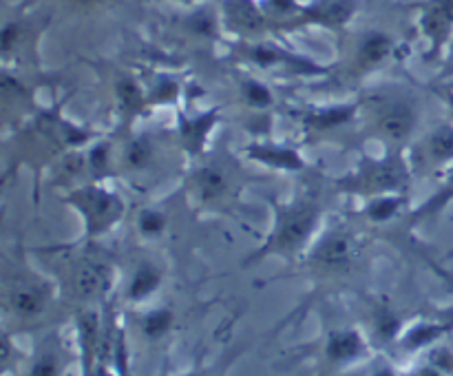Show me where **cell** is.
Listing matches in <instances>:
<instances>
[{
  "instance_id": "23",
  "label": "cell",
  "mask_w": 453,
  "mask_h": 376,
  "mask_svg": "<svg viewBox=\"0 0 453 376\" xmlns=\"http://www.w3.org/2000/svg\"><path fill=\"white\" fill-rule=\"evenodd\" d=\"M159 146L149 133H137L131 135L122 144L119 155H115V166H119V171L128 177H140L146 175L155 168L157 162Z\"/></svg>"
},
{
  "instance_id": "5",
  "label": "cell",
  "mask_w": 453,
  "mask_h": 376,
  "mask_svg": "<svg viewBox=\"0 0 453 376\" xmlns=\"http://www.w3.org/2000/svg\"><path fill=\"white\" fill-rule=\"evenodd\" d=\"M357 100L358 133L385 150H407L423 133V97L411 87L398 82L379 84Z\"/></svg>"
},
{
  "instance_id": "30",
  "label": "cell",
  "mask_w": 453,
  "mask_h": 376,
  "mask_svg": "<svg viewBox=\"0 0 453 376\" xmlns=\"http://www.w3.org/2000/svg\"><path fill=\"white\" fill-rule=\"evenodd\" d=\"M432 88L438 93V97L445 102L447 111H449V119H453V78H438Z\"/></svg>"
},
{
  "instance_id": "28",
  "label": "cell",
  "mask_w": 453,
  "mask_h": 376,
  "mask_svg": "<svg viewBox=\"0 0 453 376\" xmlns=\"http://www.w3.org/2000/svg\"><path fill=\"white\" fill-rule=\"evenodd\" d=\"M171 217L159 206H144L135 215V233L144 243L159 242L168 233Z\"/></svg>"
},
{
  "instance_id": "35",
  "label": "cell",
  "mask_w": 453,
  "mask_h": 376,
  "mask_svg": "<svg viewBox=\"0 0 453 376\" xmlns=\"http://www.w3.org/2000/svg\"><path fill=\"white\" fill-rule=\"evenodd\" d=\"M162 3H166V0H162ZM173 3H180V0H173Z\"/></svg>"
},
{
  "instance_id": "19",
  "label": "cell",
  "mask_w": 453,
  "mask_h": 376,
  "mask_svg": "<svg viewBox=\"0 0 453 376\" xmlns=\"http://www.w3.org/2000/svg\"><path fill=\"white\" fill-rule=\"evenodd\" d=\"M358 7H361V0H308L303 3L299 20L295 22L292 29L319 27V29L343 34L357 18Z\"/></svg>"
},
{
  "instance_id": "34",
  "label": "cell",
  "mask_w": 453,
  "mask_h": 376,
  "mask_svg": "<svg viewBox=\"0 0 453 376\" xmlns=\"http://www.w3.org/2000/svg\"><path fill=\"white\" fill-rule=\"evenodd\" d=\"M445 259H453V250L449 252V255H445Z\"/></svg>"
},
{
  "instance_id": "12",
  "label": "cell",
  "mask_w": 453,
  "mask_h": 376,
  "mask_svg": "<svg viewBox=\"0 0 453 376\" xmlns=\"http://www.w3.org/2000/svg\"><path fill=\"white\" fill-rule=\"evenodd\" d=\"M233 53L239 62L255 66L264 73H283V75H330L332 65H321L308 56L281 47L270 38L259 40H233Z\"/></svg>"
},
{
  "instance_id": "15",
  "label": "cell",
  "mask_w": 453,
  "mask_h": 376,
  "mask_svg": "<svg viewBox=\"0 0 453 376\" xmlns=\"http://www.w3.org/2000/svg\"><path fill=\"white\" fill-rule=\"evenodd\" d=\"M411 171L420 177H438L453 164V119L427 128L407 149Z\"/></svg>"
},
{
  "instance_id": "17",
  "label": "cell",
  "mask_w": 453,
  "mask_h": 376,
  "mask_svg": "<svg viewBox=\"0 0 453 376\" xmlns=\"http://www.w3.org/2000/svg\"><path fill=\"white\" fill-rule=\"evenodd\" d=\"M299 122L308 140H330L336 133L358 131V100L305 106L299 113Z\"/></svg>"
},
{
  "instance_id": "10",
  "label": "cell",
  "mask_w": 453,
  "mask_h": 376,
  "mask_svg": "<svg viewBox=\"0 0 453 376\" xmlns=\"http://www.w3.org/2000/svg\"><path fill=\"white\" fill-rule=\"evenodd\" d=\"M66 203L82 221V233L71 243H93L113 233L127 215V202L104 181H82L66 190Z\"/></svg>"
},
{
  "instance_id": "20",
  "label": "cell",
  "mask_w": 453,
  "mask_h": 376,
  "mask_svg": "<svg viewBox=\"0 0 453 376\" xmlns=\"http://www.w3.org/2000/svg\"><path fill=\"white\" fill-rule=\"evenodd\" d=\"M242 155L248 159V162L261 164V166L270 168V171H281V173L308 171V162H305L303 153H301L295 144L270 140V137L252 140L250 144L243 146Z\"/></svg>"
},
{
  "instance_id": "8",
  "label": "cell",
  "mask_w": 453,
  "mask_h": 376,
  "mask_svg": "<svg viewBox=\"0 0 453 376\" xmlns=\"http://www.w3.org/2000/svg\"><path fill=\"white\" fill-rule=\"evenodd\" d=\"M414 171L407 150H385L380 155L363 153L361 159L339 177H332L330 186L334 195L357 197L361 202L380 195L410 193Z\"/></svg>"
},
{
  "instance_id": "32",
  "label": "cell",
  "mask_w": 453,
  "mask_h": 376,
  "mask_svg": "<svg viewBox=\"0 0 453 376\" xmlns=\"http://www.w3.org/2000/svg\"><path fill=\"white\" fill-rule=\"evenodd\" d=\"M73 3L80 7H102V4H111L115 0H73Z\"/></svg>"
},
{
  "instance_id": "1",
  "label": "cell",
  "mask_w": 453,
  "mask_h": 376,
  "mask_svg": "<svg viewBox=\"0 0 453 376\" xmlns=\"http://www.w3.org/2000/svg\"><path fill=\"white\" fill-rule=\"evenodd\" d=\"M374 239L361 224L339 219L326 224L323 233L310 248L308 255L286 277H301L310 283L301 303L270 330L268 336L281 334L290 326H299L310 312L341 296L363 295L372 290L374 279Z\"/></svg>"
},
{
  "instance_id": "4",
  "label": "cell",
  "mask_w": 453,
  "mask_h": 376,
  "mask_svg": "<svg viewBox=\"0 0 453 376\" xmlns=\"http://www.w3.org/2000/svg\"><path fill=\"white\" fill-rule=\"evenodd\" d=\"M321 330L312 341L296 345L281 361V370L296 365L312 367V376H343L376 354L367 332L357 321L336 317L332 303L319 305Z\"/></svg>"
},
{
  "instance_id": "3",
  "label": "cell",
  "mask_w": 453,
  "mask_h": 376,
  "mask_svg": "<svg viewBox=\"0 0 453 376\" xmlns=\"http://www.w3.org/2000/svg\"><path fill=\"white\" fill-rule=\"evenodd\" d=\"M268 202L273 224L264 242L242 264L243 268H252L265 259H281L295 268L326 228V199L319 188L303 186L292 197H270Z\"/></svg>"
},
{
  "instance_id": "7",
  "label": "cell",
  "mask_w": 453,
  "mask_h": 376,
  "mask_svg": "<svg viewBox=\"0 0 453 376\" xmlns=\"http://www.w3.org/2000/svg\"><path fill=\"white\" fill-rule=\"evenodd\" d=\"M248 184V173L242 164L221 149H208L193 159L186 173V193L199 211L215 215H234L242 190Z\"/></svg>"
},
{
  "instance_id": "16",
  "label": "cell",
  "mask_w": 453,
  "mask_h": 376,
  "mask_svg": "<svg viewBox=\"0 0 453 376\" xmlns=\"http://www.w3.org/2000/svg\"><path fill=\"white\" fill-rule=\"evenodd\" d=\"M75 354L62 336L60 326L40 332L34 349L27 352L13 376H66Z\"/></svg>"
},
{
  "instance_id": "6",
  "label": "cell",
  "mask_w": 453,
  "mask_h": 376,
  "mask_svg": "<svg viewBox=\"0 0 453 376\" xmlns=\"http://www.w3.org/2000/svg\"><path fill=\"white\" fill-rule=\"evenodd\" d=\"M66 252L62 268L53 279L60 286V295L71 317L75 310L100 308L118 290L119 264L100 243H65L56 246Z\"/></svg>"
},
{
  "instance_id": "14",
  "label": "cell",
  "mask_w": 453,
  "mask_h": 376,
  "mask_svg": "<svg viewBox=\"0 0 453 376\" xmlns=\"http://www.w3.org/2000/svg\"><path fill=\"white\" fill-rule=\"evenodd\" d=\"M414 9L416 29L425 42L423 58L441 65L453 42V0H418Z\"/></svg>"
},
{
  "instance_id": "13",
  "label": "cell",
  "mask_w": 453,
  "mask_h": 376,
  "mask_svg": "<svg viewBox=\"0 0 453 376\" xmlns=\"http://www.w3.org/2000/svg\"><path fill=\"white\" fill-rule=\"evenodd\" d=\"M166 279L168 265L159 257L149 255V252L135 255L124 268H119V281L115 295H118L124 310L140 308V305H146L162 296V290L166 288Z\"/></svg>"
},
{
  "instance_id": "2",
  "label": "cell",
  "mask_w": 453,
  "mask_h": 376,
  "mask_svg": "<svg viewBox=\"0 0 453 376\" xmlns=\"http://www.w3.org/2000/svg\"><path fill=\"white\" fill-rule=\"evenodd\" d=\"M0 303L3 330L13 336L44 332L60 326L62 317L71 318L56 279L34 268L22 246L3 259Z\"/></svg>"
},
{
  "instance_id": "25",
  "label": "cell",
  "mask_w": 453,
  "mask_h": 376,
  "mask_svg": "<svg viewBox=\"0 0 453 376\" xmlns=\"http://www.w3.org/2000/svg\"><path fill=\"white\" fill-rule=\"evenodd\" d=\"M453 203V164L447 166L441 175L436 177V188L432 190L425 202H420L418 206H414L410 211V226L411 228H420V226H427L432 221H436L442 212H447Z\"/></svg>"
},
{
  "instance_id": "29",
  "label": "cell",
  "mask_w": 453,
  "mask_h": 376,
  "mask_svg": "<svg viewBox=\"0 0 453 376\" xmlns=\"http://www.w3.org/2000/svg\"><path fill=\"white\" fill-rule=\"evenodd\" d=\"M343 376H405V367L398 365L388 354L376 352L374 357L367 358L365 363H361Z\"/></svg>"
},
{
  "instance_id": "18",
  "label": "cell",
  "mask_w": 453,
  "mask_h": 376,
  "mask_svg": "<svg viewBox=\"0 0 453 376\" xmlns=\"http://www.w3.org/2000/svg\"><path fill=\"white\" fill-rule=\"evenodd\" d=\"M219 16L224 31L234 40L270 38L274 31L259 0H219Z\"/></svg>"
},
{
  "instance_id": "31",
  "label": "cell",
  "mask_w": 453,
  "mask_h": 376,
  "mask_svg": "<svg viewBox=\"0 0 453 376\" xmlns=\"http://www.w3.org/2000/svg\"><path fill=\"white\" fill-rule=\"evenodd\" d=\"M438 78H453V42L449 51H447L445 60L441 62V75H438Z\"/></svg>"
},
{
  "instance_id": "27",
  "label": "cell",
  "mask_w": 453,
  "mask_h": 376,
  "mask_svg": "<svg viewBox=\"0 0 453 376\" xmlns=\"http://www.w3.org/2000/svg\"><path fill=\"white\" fill-rule=\"evenodd\" d=\"M237 93L239 100L243 102L246 109L259 111V113H265V111H273L274 104H277V96L270 88L268 82H264L261 78L252 75L250 71H243V73H237Z\"/></svg>"
},
{
  "instance_id": "24",
  "label": "cell",
  "mask_w": 453,
  "mask_h": 376,
  "mask_svg": "<svg viewBox=\"0 0 453 376\" xmlns=\"http://www.w3.org/2000/svg\"><path fill=\"white\" fill-rule=\"evenodd\" d=\"M252 348V341H237L228 339V343L215 354V357H208V354H199L197 361L184 372H177V374L168 376H230L233 367L237 365L239 358Z\"/></svg>"
},
{
  "instance_id": "26",
  "label": "cell",
  "mask_w": 453,
  "mask_h": 376,
  "mask_svg": "<svg viewBox=\"0 0 453 376\" xmlns=\"http://www.w3.org/2000/svg\"><path fill=\"white\" fill-rule=\"evenodd\" d=\"M40 29L34 27V18L25 16V13H16V16L7 18L3 25V62L4 66L12 62V58L25 56L31 51L38 40Z\"/></svg>"
},
{
  "instance_id": "11",
  "label": "cell",
  "mask_w": 453,
  "mask_h": 376,
  "mask_svg": "<svg viewBox=\"0 0 453 376\" xmlns=\"http://www.w3.org/2000/svg\"><path fill=\"white\" fill-rule=\"evenodd\" d=\"M124 343L127 348L137 345L144 352H162L171 341L175 339L177 332L181 330V310L175 301L171 299H155L150 303L140 305V308L124 310Z\"/></svg>"
},
{
  "instance_id": "33",
  "label": "cell",
  "mask_w": 453,
  "mask_h": 376,
  "mask_svg": "<svg viewBox=\"0 0 453 376\" xmlns=\"http://www.w3.org/2000/svg\"><path fill=\"white\" fill-rule=\"evenodd\" d=\"M202 3H206V0H180V4H184V7H195V4Z\"/></svg>"
},
{
  "instance_id": "9",
  "label": "cell",
  "mask_w": 453,
  "mask_h": 376,
  "mask_svg": "<svg viewBox=\"0 0 453 376\" xmlns=\"http://www.w3.org/2000/svg\"><path fill=\"white\" fill-rule=\"evenodd\" d=\"M341 58L332 71H341L349 82H361L370 75L379 73L401 56V42L394 34L380 27H363V29L343 31Z\"/></svg>"
},
{
  "instance_id": "21",
  "label": "cell",
  "mask_w": 453,
  "mask_h": 376,
  "mask_svg": "<svg viewBox=\"0 0 453 376\" xmlns=\"http://www.w3.org/2000/svg\"><path fill=\"white\" fill-rule=\"evenodd\" d=\"M217 122H219V109H208L203 113L195 115H181L175 131L180 149L190 159H197L199 155L206 153L211 149L208 140H211V133L215 131Z\"/></svg>"
},
{
  "instance_id": "22",
  "label": "cell",
  "mask_w": 453,
  "mask_h": 376,
  "mask_svg": "<svg viewBox=\"0 0 453 376\" xmlns=\"http://www.w3.org/2000/svg\"><path fill=\"white\" fill-rule=\"evenodd\" d=\"M407 199H410V193L380 195V197L365 199L363 206L357 212H352V215L357 217L358 224L365 230L385 228L389 224H396L398 219H407L410 217Z\"/></svg>"
}]
</instances>
